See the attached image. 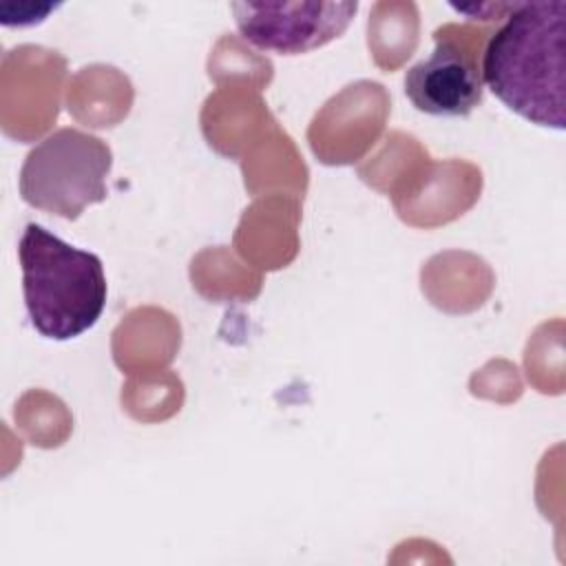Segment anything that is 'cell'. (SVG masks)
Here are the masks:
<instances>
[{"instance_id":"6da1fadb","label":"cell","mask_w":566,"mask_h":566,"mask_svg":"<svg viewBox=\"0 0 566 566\" xmlns=\"http://www.w3.org/2000/svg\"><path fill=\"white\" fill-rule=\"evenodd\" d=\"M482 82L513 113L542 128H566V2H517L489 38Z\"/></svg>"},{"instance_id":"7a4b0ae2","label":"cell","mask_w":566,"mask_h":566,"mask_svg":"<svg viewBox=\"0 0 566 566\" xmlns=\"http://www.w3.org/2000/svg\"><path fill=\"white\" fill-rule=\"evenodd\" d=\"M18 259L24 305L40 336L71 340L97 323L106 305V276L97 254L62 241L40 223H27Z\"/></svg>"},{"instance_id":"3957f363","label":"cell","mask_w":566,"mask_h":566,"mask_svg":"<svg viewBox=\"0 0 566 566\" xmlns=\"http://www.w3.org/2000/svg\"><path fill=\"white\" fill-rule=\"evenodd\" d=\"M111 166L106 142L77 128H60L27 155L20 195L38 210L77 219L86 206L106 199Z\"/></svg>"},{"instance_id":"277c9868","label":"cell","mask_w":566,"mask_h":566,"mask_svg":"<svg viewBox=\"0 0 566 566\" xmlns=\"http://www.w3.org/2000/svg\"><path fill=\"white\" fill-rule=\"evenodd\" d=\"M245 42L279 55H301L340 38L354 20L356 2H232Z\"/></svg>"},{"instance_id":"5b68a950","label":"cell","mask_w":566,"mask_h":566,"mask_svg":"<svg viewBox=\"0 0 566 566\" xmlns=\"http://www.w3.org/2000/svg\"><path fill=\"white\" fill-rule=\"evenodd\" d=\"M433 51L405 73V95L433 117H464L482 102V71L473 49L449 29L433 33Z\"/></svg>"},{"instance_id":"8992f818","label":"cell","mask_w":566,"mask_h":566,"mask_svg":"<svg viewBox=\"0 0 566 566\" xmlns=\"http://www.w3.org/2000/svg\"><path fill=\"white\" fill-rule=\"evenodd\" d=\"M453 11L471 18V20H500L506 18L517 2H486V4H449Z\"/></svg>"}]
</instances>
